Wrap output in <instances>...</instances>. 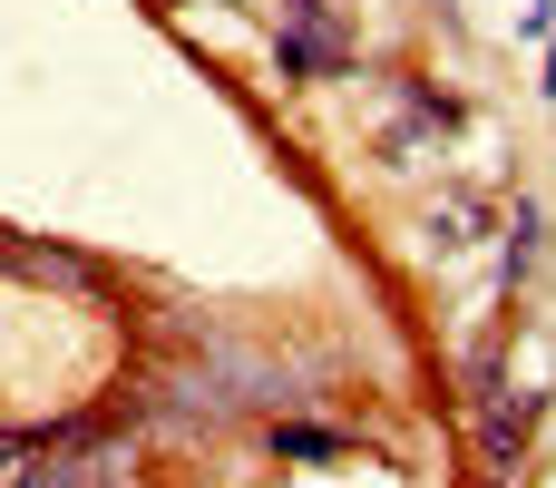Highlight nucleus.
<instances>
[{"mask_svg":"<svg viewBox=\"0 0 556 488\" xmlns=\"http://www.w3.org/2000/svg\"><path fill=\"white\" fill-rule=\"evenodd\" d=\"M283 68H342V39H332V29H323L303 0H293V39H283Z\"/></svg>","mask_w":556,"mask_h":488,"instance_id":"f257e3e1","label":"nucleus"},{"mask_svg":"<svg viewBox=\"0 0 556 488\" xmlns=\"http://www.w3.org/2000/svg\"><path fill=\"white\" fill-rule=\"evenodd\" d=\"M274 450H283V460H342L352 440H342V430H313V421H283V430H274Z\"/></svg>","mask_w":556,"mask_h":488,"instance_id":"f03ea898","label":"nucleus"},{"mask_svg":"<svg viewBox=\"0 0 556 488\" xmlns=\"http://www.w3.org/2000/svg\"><path fill=\"white\" fill-rule=\"evenodd\" d=\"M538 235H547V225H538V205H518V245H508V264H518V274L538 264Z\"/></svg>","mask_w":556,"mask_h":488,"instance_id":"7ed1b4c3","label":"nucleus"}]
</instances>
